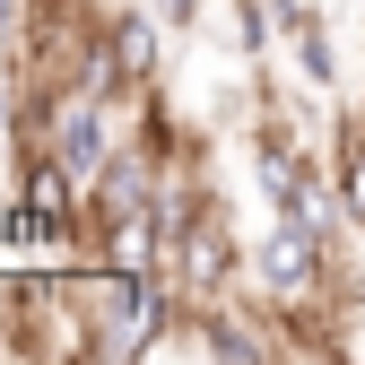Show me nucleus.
Wrapping results in <instances>:
<instances>
[{"instance_id":"obj_1","label":"nucleus","mask_w":365,"mask_h":365,"mask_svg":"<svg viewBox=\"0 0 365 365\" xmlns=\"http://www.w3.org/2000/svg\"><path fill=\"white\" fill-rule=\"evenodd\" d=\"M165 279L192 296V304H217V296H235V287H252V244L235 235V209H226V192L174 235V252H165Z\"/></svg>"},{"instance_id":"obj_6","label":"nucleus","mask_w":365,"mask_h":365,"mask_svg":"<svg viewBox=\"0 0 365 365\" xmlns=\"http://www.w3.org/2000/svg\"><path fill=\"white\" fill-rule=\"evenodd\" d=\"M18 26H26V0H0V43H18Z\"/></svg>"},{"instance_id":"obj_2","label":"nucleus","mask_w":365,"mask_h":365,"mask_svg":"<svg viewBox=\"0 0 365 365\" xmlns=\"http://www.w3.org/2000/svg\"><path fill=\"white\" fill-rule=\"evenodd\" d=\"M331 174H339L348 226L365 235V105H331Z\"/></svg>"},{"instance_id":"obj_7","label":"nucleus","mask_w":365,"mask_h":365,"mask_svg":"<svg viewBox=\"0 0 365 365\" xmlns=\"http://www.w3.org/2000/svg\"><path fill=\"white\" fill-rule=\"evenodd\" d=\"M356 78H365V35H356Z\"/></svg>"},{"instance_id":"obj_4","label":"nucleus","mask_w":365,"mask_h":365,"mask_svg":"<svg viewBox=\"0 0 365 365\" xmlns=\"http://www.w3.org/2000/svg\"><path fill=\"white\" fill-rule=\"evenodd\" d=\"M18 96H26V70H18V43H0V122L18 113Z\"/></svg>"},{"instance_id":"obj_3","label":"nucleus","mask_w":365,"mask_h":365,"mask_svg":"<svg viewBox=\"0 0 365 365\" xmlns=\"http://www.w3.org/2000/svg\"><path fill=\"white\" fill-rule=\"evenodd\" d=\"M287 61H296V78L313 87V96H331L339 87V43H331V26H322V9H287Z\"/></svg>"},{"instance_id":"obj_5","label":"nucleus","mask_w":365,"mask_h":365,"mask_svg":"<svg viewBox=\"0 0 365 365\" xmlns=\"http://www.w3.org/2000/svg\"><path fill=\"white\" fill-rule=\"evenodd\" d=\"M148 9H157V18H165L174 35H192V26H200V9H209V0H148Z\"/></svg>"}]
</instances>
